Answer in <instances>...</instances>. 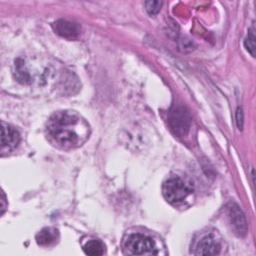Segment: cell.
Masks as SVG:
<instances>
[{
	"instance_id": "cell-7",
	"label": "cell",
	"mask_w": 256,
	"mask_h": 256,
	"mask_svg": "<svg viewBox=\"0 0 256 256\" xmlns=\"http://www.w3.org/2000/svg\"><path fill=\"white\" fill-rule=\"evenodd\" d=\"M52 27L58 35L68 39H73L78 37L81 32V27L79 26V24L68 21V20H63V19L55 21L52 24Z\"/></svg>"
},
{
	"instance_id": "cell-8",
	"label": "cell",
	"mask_w": 256,
	"mask_h": 256,
	"mask_svg": "<svg viewBox=\"0 0 256 256\" xmlns=\"http://www.w3.org/2000/svg\"><path fill=\"white\" fill-rule=\"evenodd\" d=\"M221 249L220 243L213 235H206L197 244L196 255H216Z\"/></svg>"
},
{
	"instance_id": "cell-9",
	"label": "cell",
	"mask_w": 256,
	"mask_h": 256,
	"mask_svg": "<svg viewBox=\"0 0 256 256\" xmlns=\"http://www.w3.org/2000/svg\"><path fill=\"white\" fill-rule=\"evenodd\" d=\"M58 230L54 228H44L36 235V241L41 246H48L57 241Z\"/></svg>"
},
{
	"instance_id": "cell-10",
	"label": "cell",
	"mask_w": 256,
	"mask_h": 256,
	"mask_svg": "<svg viewBox=\"0 0 256 256\" xmlns=\"http://www.w3.org/2000/svg\"><path fill=\"white\" fill-rule=\"evenodd\" d=\"M104 245L99 240H90L84 246L83 250L85 254L91 256H99L104 253Z\"/></svg>"
},
{
	"instance_id": "cell-3",
	"label": "cell",
	"mask_w": 256,
	"mask_h": 256,
	"mask_svg": "<svg viewBox=\"0 0 256 256\" xmlns=\"http://www.w3.org/2000/svg\"><path fill=\"white\" fill-rule=\"evenodd\" d=\"M168 123L177 136H185L191 126V116L189 111L181 105L172 107L168 113Z\"/></svg>"
},
{
	"instance_id": "cell-13",
	"label": "cell",
	"mask_w": 256,
	"mask_h": 256,
	"mask_svg": "<svg viewBox=\"0 0 256 256\" xmlns=\"http://www.w3.org/2000/svg\"><path fill=\"white\" fill-rule=\"evenodd\" d=\"M161 6H162L161 1H146L145 2V8L150 15L157 14L160 11Z\"/></svg>"
},
{
	"instance_id": "cell-1",
	"label": "cell",
	"mask_w": 256,
	"mask_h": 256,
	"mask_svg": "<svg viewBox=\"0 0 256 256\" xmlns=\"http://www.w3.org/2000/svg\"><path fill=\"white\" fill-rule=\"evenodd\" d=\"M48 141L55 147L71 150L83 145L90 135L88 122L77 112L63 110L50 116L45 128Z\"/></svg>"
},
{
	"instance_id": "cell-5",
	"label": "cell",
	"mask_w": 256,
	"mask_h": 256,
	"mask_svg": "<svg viewBox=\"0 0 256 256\" xmlns=\"http://www.w3.org/2000/svg\"><path fill=\"white\" fill-rule=\"evenodd\" d=\"M227 216L234 233L240 237L245 236L248 229L247 221L243 212L237 204L230 203L227 206Z\"/></svg>"
},
{
	"instance_id": "cell-14",
	"label": "cell",
	"mask_w": 256,
	"mask_h": 256,
	"mask_svg": "<svg viewBox=\"0 0 256 256\" xmlns=\"http://www.w3.org/2000/svg\"><path fill=\"white\" fill-rule=\"evenodd\" d=\"M236 123H237V127L238 129H242L243 127V112L241 108L237 109V113H236Z\"/></svg>"
},
{
	"instance_id": "cell-2",
	"label": "cell",
	"mask_w": 256,
	"mask_h": 256,
	"mask_svg": "<svg viewBox=\"0 0 256 256\" xmlns=\"http://www.w3.org/2000/svg\"><path fill=\"white\" fill-rule=\"evenodd\" d=\"M164 198L171 204H179L191 193V188L179 177L166 180L162 186Z\"/></svg>"
},
{
	"instance_id": "cell-6",
	"label": "cell",
	"mask_w": 256,
	"mask_h": 256,
	"mask_svg": "<svg viewBox=\"0 0 256 256\" xmlns=\"http://www.w3.org/2000/svg\"><path fill=\"white\" fill-rule=\"evenodd\" d=\"M1 125V151L9 152L18 146L20 134L14 127L4 122Z\"/></svg>"
},
{
	"instance_id": "cell-15",
	"label": "cell",
	"mask_w": 256,
	"mask_h": 256,
	"mask_svg": "<svg viewBox=\"0 0 256 256\" xmlns=\"http://www.w3.org/2000/svg\"><path fill=\"white\" fill-rule=\"evenodd\" d=\"M0 203H1V215H3L5 212V209H6V197H5V194L3 193V191L1 193Z\"/></svg>"
},
{
	"instance_id": "cell-12",
	"label": "cell",
	"mask_w": 256,
	"mask_h": 256,
	"mask_svg": "<svg viewBox=\"0 0 256 256\" xmlns=\"http://www.w3.org/2000/svg\"><path fill=\"white\" fill-rule=\"evenodd\" d=\"M255 33H254V29H250L248 32V35L246 36L245 40H244V46L246 48V50L253 56L255 57Z\"/></svg>"
},
{
	"instance_id": "cell-4",
	"label": "cell",
	"mask_w": 256,
	"mask_h": 256,
	"mask_svg": "<svg viewBox=\"0 0 256 256\" xmlns=\"http://www.w3.org/2000/svg\"><path fill=\"white\" fill-rule=\"evenodd\" d=\"M125 249L133 255H155L158 253L151 238L142 234H132L125 242Z\"/></svg>"
},
{
	"instance_id": "cell-11",
	"label": "cell",
	"mask_w": 256,
	"mask_h": 256,
	"mask_svg": "<svg viewBox=\"0 0 256 256\" xmlns=\"http://www.w3.org/2000/svg\"><path fill=\"white\" fill-rule=\"evenodd\" d=\"M15 78L21 83H28L30 81V75L25 70L24 62L21 59L15 61Z\"/></svg>"
}]
</instances>
